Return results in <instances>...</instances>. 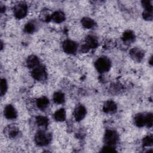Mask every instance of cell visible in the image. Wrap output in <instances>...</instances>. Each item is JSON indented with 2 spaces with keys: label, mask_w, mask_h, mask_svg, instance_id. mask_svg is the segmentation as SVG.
Instances as JSON below:
<instances>
[{
  "label": "cell",
  "mask_w": 153,
  "mask_h": 153,
  "mask_svg": "<svg viewBox=\"0 0 153 153\" xmlns=\"http://www.w3.org/2000/svg\"><path fill=\"white\" fill-rule=\"evenodd\" d=\"M97 71L100 73L108 71L111 68V61L106 57H99L95 62Z\"/></svg>",
  "instance_id": "6da1fadb"
},
{
  "label": "cell",
  "mask_w": 153,
  "mask_h": 153,
  "mask_svg": "<svg viewBox=\"0 0 153 153\" xmlns=\"http://www.w3.org/2000/svg\"><path fill=\"white\" fill-rule=\"evenodd\" d=\"M51 139V135L44 131H39L35 136V141L39 146H45L49 143Z\"/></svg>",
  "instance_id": "7a4b0ae2"
},
{
  "label": "cell",
  "mask_w": 153,
  "mask_h": 153,
  "mask_svg": "<svg viewBox=\"0 0 153 153\" xmlns=\"http://www.w3.org/2000/svg\"><path fill=\"white\" fill-rule=\"evenodd\" d=\"M118 140V135L117 133L112 130H108L106 131L104 136V142L106 145H114Z\"/></svg>",
  "instance_id": "3957f363"
},
{
  "label": "cell",
  "mask_w": 153,
  "mask_h": 153,
  "mask_svg": "<svg viewBox=\"0 0 153 153\" xmlns=\"http://www.w3.org/2000/svg\"><path fill=\"white\" fill-rule=\"evenodd\" d=\"M27 12V7L26 4L20 2L16 4L14 7V15L17 19H20L26 16Z\"/></svg>",
  "instance_id": "277c9868"
},
{
  "label": "cell",
  "mask_w": 153,
  "mask_h": 153,
  "mask_svg": "<svg viewBox=\"0 0 153 153\" xmlns=\"http://www.w3.org/2000/svg\"><path fill=\"white\" fill-rule=\"evenodd\" d=\"M32 76L38 81H43L47 77L46 71L43 66H38L32 71Z\"/></svg>",
  "instance_id": "5b68a950"
},
{
  "label": "cell",
  "mask_w": 153,
  "mask_h": 153,
  "mask_svg": "<svg viewBox=\"0 0 153 153\" xmlns=\"http://www.w3.org/2000/svg\"><path fill=\"white\" fill-rule=\"evenodd\" d=\"M77 48V45L75 42L71 40H66L63 44V49L66 53L73 54Z\"/></svg>",
  "instance_id": "8992f818"
},
{
  "label": "cell",
  "mask_w": 153,
  "mask_h": 153,
  "mask_svg": "<svg viewBox=\"0 0 153 153\" xmlns=\"http://www.w3.org/2000/svg\"><path fill=\"white\" fill-rule=\"evenodd\" d=\"M74 115L76 121H79L85 117L86 115V109L82 105H79L75 109Z\"/></svg>",
  "instance_id": "52a82bcc"
},
{
  "label": "cell",
  "mask_w": 153,
  "mask_h": 153,
  "mask_svg": "<svg viewBox=\"0 0 153 153\" xmlns=\"http://www.w3.org/2000/svg\"><path fill=\"white\" fill-rule=\"evenodd\" d=\"M4 116L7 119H14L17 117V112L11 105H7L4 108Z\"/></svg>",
  "instance_id": "ba28073f"
},
{
  "label": "cell",
  "mask_w": 153,
  "mask_h": 153,
  "mask_svg": "<svg viewBox=\"0 0 153 153\" xmlns=\"http://www.w3.org/2000/svg\"><path fill=\"white\" fill-rule=\"evenodd\" d=\"M103 110L105 112L108 114L114 113L117 110L116 103L112 100H108L104 103Z\"/></svg>",
  "instance_id": "9c48e42d"
},
{
  "label": "cell",
  "mask_w": 153,
  "mask_h": 153,
  "mask_svg": "<svg viewBox=\"0 0 153 153\" xmlns=\"http://www.w3.org/2000/svg\"><path fill=\"white\" fill-rule=\"evenodd\" d=\"M130 54L131 57L137 62L141 61L144 56L143 51L137 48L131 49L130 51Z\"/></svg>",
  "instance_id": "30bf717a"
},
{
  "label": "cell",
  "mask_w": 153,
  "mask_h": 153,
  "mask_svg": "<svg viewBox=\"0 0 153 153\" xmlns=\"http://www.w3.org/2000/svg\"><path fill=\"white\" fill-rule=\"evenodd\" d=\"M51 19L54 22L57 23H60L65 20V16L63 12L57 11L53 13L51 16Z\"/></svg>",
  "instance_id": "8fae6325"
},
{
  "label": "cell",
  "mask_w": 153,
  "mask_h": 153,
  "mask_svg": "<svg viewBox=\"0 0 153 153\" xmlns=\"http://www.w3.org/2000/svg\"><path fill=\"white\" fill-rule=\"evenodd\" d=\"M26 64L27 67L30 68H35L39 65V59L35 56H30L27 59Z\"/></svg>",
  "instance_id": "7c38bea8"
},
{
  "label": "cell",
  "mask_w": 153,
  "mask_h": 153,
  "mask_svg": "<svg viewBox=\"0 0 153 153\" xmlns=\"http://www.w3.org/2000/svg\"><path fill=\"white\" fill-rule=\"evenodd\" d=\"M98 44L97 40L93 36H88L85 38V45L88 48H95Z\"/></svg>",
  "instance_id": "4fadbf2b"
},
{
  "label": "cell",
  "mask_w": 153,
  "mask_h": 153,
  "mask_svg": "<svg viewBox=\"0 0 153 153\" xmlns=\"http://www.w3.org/2000/svg\"><path fill=\"white\" fill-rule=\"evenodd\" d=\"M49 104V100L46 97H41L36 100V105L40 109H45Z\"/></svg>",
  "instance_id": "5bb4252c"
},
{
  "label": "cell",
  "mask_w": 153,
  "mask_h": 153,
  "mask_svg": "<svg viewBox=\"0 0 153 153\" xmlns=\"http://www.w3.org/2000/svg\"><path fill=\"white\" fill-rule=\"evenodd\" d=\"M54 118L56 121H63L66 118V112L63 108L59 109L54 114Z\"/></svg>",
  "instance_id": "9a60e30c"
},
{
  "label": "cell",
  "mask_w": 153,
  "mask_h": 153,
  "mask_svg": "<svg viewBox=\"0 0 153 153\" xmlns=\"http://www.w3.org/2000/svg\"><path fill=\"white\" fill-rule=\"evenodd\" d=\"M81 24L85 28L91 29L95 25V22L89 17H84L81 20Z\"/></svg>",
  "instance_id": "2e32d148"
},
{
  "label": "cell",
  "mask_w": 153,
  "mask_h": 153,
  "mask_svg": "<svg viewBox=\"0 0 153 153\" xmlns=\"http://www.w3.org/2000/svg\"><path fill=\"white\" fill-rule=\"evenodd\" d=\"M134 123L137 127H143L145 125V116L142 114L136 115L134 118Z\"/></svg>",
  "instance_id": "e0dca14e"
},
{
  "label": "cell",
  "mask_w": 153,
  "mask_h": 153,
  "mask_svg": "<svg viewBox=\"0 0 153 153\" xmlns=\"http://www.w3.org/2000/svg\"><path fill=\"white\" fill-rule=\"evenodd\" d=\"M134 34L131 30H127L123 34V39L126 42L133 41L134 39Z\"/></svg>",
  "instance_id": "ac0fdd59"
},
{
  "label": "cell",
  "mask_w": 153,
  "mask_h": 153,
  "mask_svg": "<svg viewBox=\"0 0 153 153\" xmlns=\"http://www.w3.org/2000/svg\"><path fill=\"white\" fill-rule=\"evenodd\" d=\"M53 100L57 104L62 103L65 101V96L62 92H56L53 95Z\"/></svg>",
  "instance_id": "d6986e66"
},
{
  "label": "cell",
  "mask_w": 153,
  "mask_h": 153,
  "mask_svg": "<svg viewBox=\"0 0 153 153\" xmlns=\"http://www.w3.org/2000/svg\"><path fill=\"white\" fill-rule=\"evenodd\" d=\"M36 122L39 126L47 127L48 124V119L44 116H38L36 118Z\"/></svg>",
  "instance_id": "ffe728a7"
},
{
  "label": "cell",
  "mask_w": 153,
  "mask_h": 153,
  "mask_svg": "<svg viewBox=\"0 0 153 153\" xmlns=\"http://www.w3.org/2000/svg\"><path fill=\"white\" fill-rule=\"evenodd\" d=\"M143 145L145 146H150L153 144V137L152 135H149L146 136L142 140Z\"/></svg>",
  "instance_id": "44dd1931"
},
{
  "label": "cell",
  "mask_w": 153,
  "mask_h": 153,
  "mask_svg": "<svg viewBox=\"0 0 153 153\" xmlns=\"http://www.w3.org/2000/svg\"><path fill=\"white\" fill-rule=\"evenodd\" d=\"M25 31L27 33H33L35 29V25L33 23L28 22L25 26Z\"/></svg>",
  "instance_id": "7402d4cb"
},
{
  "label": "cell",
  "mask_w": 153,
  "mask_h": 153,
  "mask_svg": "<svg viewBox=\"0 0 153 153\" xmlns=\"http://www.w3.org/2000/svg\"><path fill=\"white\" fill-rule=\"evenodd\" d=\"M152 121H153V116L152 113H148L145 116V125L148 127H151L152 126Z\"/></svg>",
  "instance_id": "603a6c76"
},
{
  "label": "cell",
  "mask_w": 153,
  "mask_h": 153,
  "mask_svg": "<svg viewBox=\"0 0 153 153\" xmlns=\"http://www.w3.org/2000/svg\"><path fill=\"white\" fill-rule=\"evenodd\" d=\"M142 4L143 7L145 8V10L152 11V1L149 0H145L142 1Z\"/></svg>",
  "instance_id": "cb8c5ba5"
},
{
  "label": "cell",
  "mask_w": 153,
  "mask_h": 153,
  "mask_svg": "<svg viewBox=\"0 0 153 153\" xmlns=\"http://www.w3.org/2000/svg\"><path fill=\"white\" fill-rule=\"evenodd\" d=\"M7 90V84L5 79H1V95L2 96L5 94Z\"/></svg>",
  "instance_id": "d4e9b609"
},
{
  "label": "cell",
  "mask_w": 153,
  "mask_h": 153,
  "mask_svg": "<svg viewBox=\"0 0 153 153\" xmlns=\"http://www.w3.org/2000/svg\"><path fill=\"white\" fill-rule=\"evenodd\" d=\"M18 133H19V130L15 127H10L8 131V134L9 137H12V138L15 137L16 136H17Z\"/></svg>",
  "instance_id": "484cf974"
},
{
  "label": "cell",
  "mask_w": 153,
  "mask_h": 153,
  "mask_svg": "<svg viewBox=\"0 0 153 153\" xmlns=\"http://www.w3.org/2000/svg\"><path fill=\"white\" fill-rule=\"evenodd\" d=\"M102 152H116V150H115V148L112 146V145H106L105 146H104L102 148Z\"/></svg>",
  "instance_id": "4316f807"
},
{
  "label": "cell",
  "mask_w": 153,
  "mask_h": 153,
  "mask_svg": "<svg viewBox=\"0 0 153 153\" xmlns=\"http://www.w3.org/2000/svg\"><path fill=\"white\" fill-rule=\"evenodd\" d=\"M143 17L145 20H151L152 19V11L145 10L143 13Z\"/></svg>",
  "instance_id": "83f0119b"
}]
</instances>
